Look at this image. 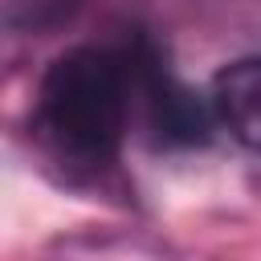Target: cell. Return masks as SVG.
<instances>
[{"label":"cell","mask_w":261,"mask_h":261,"mask_svg":"<svg viewBox=\"0 0 261 261\" xmlns=\"http://www.w3.org/2000/svg\"><path fill=\"white\" fill-rule=\"evenodd\" d=\"M135 102L130 53L69 49L41 77L33 130L41 147L73 171H98L114 163Z\"/></svg>","instance_id":"6da1fadb"},{"label":"cell","mask_w":261,"mask_h":261,"mask_svg":"<svg viewBox=\"0 0 261 261\" xmlns=\"http://www.w3.org/2000/svg\"><path fill=\"white\" fill-rule=\"evenodd\" d=\"M212 118L237 143L261 151V61H237L216 77Z\"/></svg>","instance_id":"7a4b0ae2"},{"label":"cell","mask_w":261,"mask_h":261,"mask_svg":"<svg viewBox=\"0 0 261 261\" xmlns=\"http://www.w3.org/2000/svg\"><path fill=\"white\" fill-rule=\"evenodd\" d=\"M4 4V24L12 33H41L73 16L77 0H0Z\"/></svg>","instance_id":"3957f363"}]
</instances>
